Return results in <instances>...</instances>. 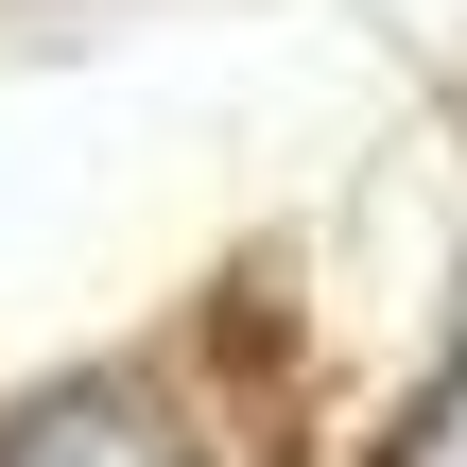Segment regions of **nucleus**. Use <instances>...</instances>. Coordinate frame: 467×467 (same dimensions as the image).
<instances>
[{
  "label": "nucleus",
  "mask_w": 467,
  "mask_h": 467,
  "mask_svg": "<svg viewBox=\"0 0 467 467\" xmlns=\"http://www.w3.org/2000/svg\"><path fill=\"white\" fill-rule=\"evenodd\" d=\"M0 467H191V451L156 433V399L69 381V399H17V416H0Z\"/></svg>",
  "instance_id": "1"
},
{
  "label": "nucleus",
  "mask_w": 467,
  "mask_h": 467,
  "mask_svg": "<svg viewBox=\"0 0 467 467\" xmlns=\"http://www.w3.org/2000/svg\"><path fill=\"white\" fill-rule=\"evenodd\" d=\"M399 467H467V312H451V364H433L416 416H399Z\"/></svg>",
  "instance_id": "2"
}]
</instances>
